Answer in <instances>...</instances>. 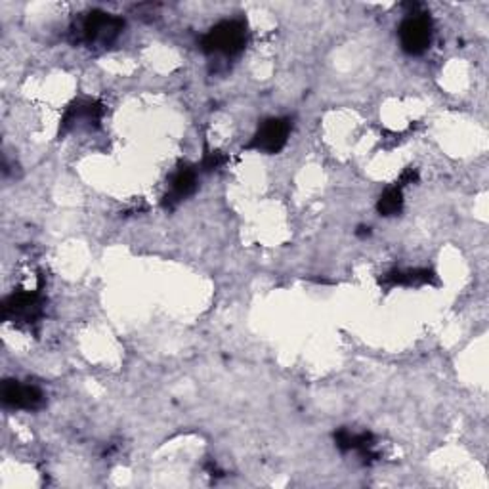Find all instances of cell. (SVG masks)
I'll list each match as a JSON object with an SVG mask.
<instances>
[{"label": "cell", "mask_w": 489, "mask_h": 489, "mask_svg": "<svg viewBox=\"0 0 489 489\" xmlns=\"http://www.w3.org/2000/svg\"><path fill=\"white\" fill-rule=\"evenodd\" d=\"M124 29V20L106 12L94 10L86 14L79 28L73 31L75 43H83L89 46H109L119 39Z\"/></svg>", "instance_id": "6da1fadb"}, {"label": "cell", "mask_w": 489, "mask_h": 489, "mask_svg": "<svg viewBox=\"0 0 489 489\" xmlns=\"http://www.w3.org/2000/svg\"><path fill=\"white\" fill-rule=\"evenodd\" d=\"M247 41V23L243 20H225L215 25V28L201 39V48H203L207 54L235 56L243 52Z\"/></svg>", "instance_id": "7a4b0ae2"}, {"label": "cell", "mask_w": 489, "mask_h": 489, "mask_svg": "<svg viewBox=\"0 0 489 489\" xmlns=\"http://www.w3.org/2000/svg\"><path fill=\"white\" fill-rule=\"evenodd\" d=\"M399 44L409 56H421L429 50L432 43V21L424 14H409L407 20L399 25Z\"/></svg>", "instance_id": "3957f363"}, {"label": "cell", "mask_w": 489, "mask_h": 489, "mask_svg": "<svg viewBox=\"0 0 489 489\" xmlns=\"http://www.w3.org/2000/svg\"><path fill=\"white\" fill-rule=\"evenodd\" d=\"M293 124L289 119L285 117H275L268 119L258 127L253 140L248 142L247 149H255V152H262L268 155L280 154L281 149L289 142Z\"/></svg>", "instance_id": "277c9868"}, {"label": "cell", "mask_w": 489, "mask_h": 489, "mask_svg": "<svg viewBox=\"0 0 489 489\" xmlns=\"http://www.w3.org/2000/svg\"><path fill=\"white\" fill-rule=\"evenodd\" d=\"M44 298L41 291H18L4 298L3 316L14 323H35L43 316Z\"/></svg>", "instance_id": "5b68a950"}, {"label": "cell", "mask_w": 489, "mask_h": 489, "mask_svg": "<svg viewBox=\"0 0 489 489\" xmlns=\"http://www.w3.org/2000/svg\"><path fill=\"white\" fill-rule=\"evenodd\" d=\"M102 115H104V106L98 102V99H89V98H83V99H77V102H73L67 111L64 119H61V129H59V134H67L75 129H96L99 121H102Z\"/></svg>", "instance_id": "8992f818"}, {"label": "cell", "mask_w": 489, "mask_h": 489, "mask_svg": "<svg viewBox=\"0 0 489 489\" xmlns=\"http://www.w3.org/2000/svg\"><path fill=\"white\" fill-rule=\"evenodd\" d=\"M3 401L8 407L16 409H36L43 406L44 394L39 386L21 384L18 381H4L3 384Z\"/></svg>", "instance_id": "52a82bcc"}, {"label": "cell", "mask_w": 489, "mask_h": 489, "mask_svg": "<svg viewBox=\"0 0 489 489\" xmlns=\"http://www.w3.org/2000/svg\"><path fill=\"white\" fill-rule=\"evenodd\" d=\"M197 190V170L190 165H182L172 174L169 193L165 195V207L174 209L185 197H190Z\"/></svg>", "instance_id": "ba28073f"}, {"label": "cell", "mask_w": 489, "mask_h": 489, "mask_svg": "<svg viewBox=\"0 0 489 489\" xmlns=\"http://www.w3.org/2000/svg\"><path fill=\"white\" fill-rule=\"evenodd\" d=\"M336 447L341 451H359L361 457L375 459L377 455L373 454V434L369 432H350L348 429H341L335 434Z\"/></svg>", "instance_id": "9c48e42d"}, {"label": "cell", "mask_w": 489, "mask_h": 489, "mask_svg": "<svg viewBox=\"0 0 489 489\" xmlns=\"http://www.w3.org/2000/svg\"><path fill=\"white\" fill-rule=\"evenodd\" d=\"M436 275L430 270H394L390 273H386L381 280L383 285L386 287H396V285H424V283H434Z\"/></svg>", "instance_id": "30bf717a"}, {"label": "cell", "mask_w": 489, "mask_h": 489, "mask_svg": "<svg viewBox=\"0 0 489 489\" xmlns=\"http://www.w3.org/2000/svg\"><path fill=\"white\" fill-rule=\"evenodd\" d=\"M401 209H404V193H401L399 185L388 187L377 201V210L381 217H396Z\"/></svg>", "instance_id": "8fae6325"}, {"label": "cell", "mask_w": 489, "mask_h": 489, "mask_svg": "<svg viewBox=\"0 0 489 489\" xmlns=\"http://www.w3.org/2000/svg\"><path fill=\"white\" fill-rule=\"evenodd\" d=\"M225 161H228V159H225V155L222 152H209L205 155V159H203V169L209 170V172L210 170H217V169H220L224 165Z\"/></svg>", "instance_id": "7c38bea8"}, {"label": "cell", "mask_w": 489, "mask_h": 489, "mask_svg": "<svg viewBox=\"0 0 489 489\" xmlns=\"http://www.w3.org/2000/svg\"><path fill=\"white\" fill-rule=\"evenodd\" d=\"M419 180V174H417V170L415 169H407L404 174H401V177H399V187L401 185H407V184H413V182H417Z\"/></svg>", "instance_id": "4fadbf2b"}]
</instances>
